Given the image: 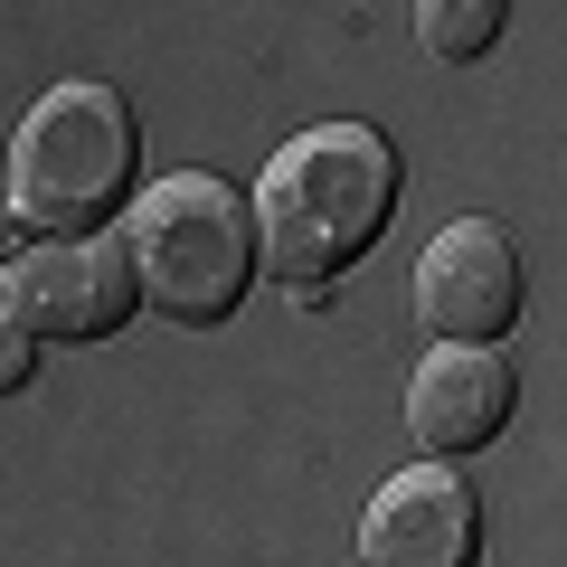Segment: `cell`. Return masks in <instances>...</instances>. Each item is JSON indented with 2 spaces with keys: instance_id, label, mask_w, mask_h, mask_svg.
<instances>
[{
  "instance_id": "cell-1",
  "label": "cell",
  "mask_w": 567,
  "mask_h": 567,
  "mask_svg": "<svg viewBox=\"0 0 567 567\" xmlns=\"http://www.w3.org/2000/svg\"><path fill=\"white\" fill-rule=\"evenodd\" d=\"M246 218H256V265L284 275V293L341 284L398 218V152L379 123H312L265 162Z\"/></svg>"
},
{
  "instance_id": "cell-2",
  "label": "cell",
  "mask_w": 567,
  "mask_h": 567,
  "mask_svg": "<svg viewBox=\"0 0 567 567\" xmlns=\"http://www.w3.org/2000/svg\"><path fill=\"white\" fill-rule=\"evenodd\" d=\"M123 265H133V293L162 322L218 331L246 312L256 293V218L218 171H162V181L133 199L123 218Z\"/></svg>"
},
{
  "instance_id": "cell-3",
  "label": "cell",
  "mask_w": 567,
  "mask_h": 567,
  "mask_svg": "<svg viewBox=\"0 0 567 567\" xmlns=\"http://www.w3.org/2000/svg\"><path fill=\"white\" fill-rule=\"evenodd\" d=\"M142 171V123L114 85L66 76L10 133V218L29 237H104Z\"/></svg>"
},
{
  "instance_id": "cell-4",
  "label": "cell",
  "mask_w": 567,
  "mask_h": 567,
  "mask_svg": "<svg viewBox=\"0 0 567 567\" xmlns=\"http://www.w3.org/2000/svg\"><path fill=\"white\" fill-rule=\"evenodd\" d=\"M133 265L123 237H39L10 275H0V312L29 341H114L133 322Z\"/></svg>"
},
{
  "instance_id": "cell-5",
  "label": "cell",
  "mask_w": 567,
  "mask_h": 567,
  "mask_svg": "<svg viewBox=\"0 0 567 567\" xmlns=\"http://www.w3.org/2000/svg\"><path fill=\"white\" fill-rule=\"evenodd\" d=\"M416 312L435 341H464V350H492L511 322H520V256L492 218H454L445 237L425 246L416 265Z\"/></svg>"
},
{
  "instance_id": "cell-6",
  "label": "cell",
  "mask_w": 567,
  "mask_h": 567,
  "mask_svg": "<svg viewBox=\"0 0 567 567\" xmlns=\"http://www.w3.org/2000/svg\"><path fill=\"white\" fill-rule=\"evenodd\" d=\"M369 567H473L483 558V502L454 464H406L360 511Z\"/></svg>"
},
{
  "instance_id": "cell-7",
  "label": "cell",
  "mask_w": 567,
  "mask_h": 567,
  "mask_svg": "<svg viewBox=\"0 0 567 567\" xmlns=\"http://www.w3.org/2000/svg\"><path fill=\"white\" fill-rule=\"evenodd\" d=\"M511 406H520V379H511L502 350L435 341L416 360V379H406V435H416L425 464H454V454H483L502 435Z\"/></svg>"
},
{
  "instance_id": "cell-8",
  "label": "cell",
  "mask_w": 567,
  "mask_h": 567,
  "mask_svg": "<svg viewBox=\"0 0 567 567\" xmlns=\"http://www.w3.org/2000/svg\"><path fill=\"white\" fill-rule=\"evenodd\" d=\"M502 0H425L416 10V39H425V58H445V66H473L492 39H502Z\"/></svg>"
},
{
  "instance_id": "cell-9",
  "label": "cell",
  "mask_w": 567,
  "mask_h": 567,
  "mask_svg": "<svg viewBox=\"0 0 567 567\" xmlns=\"http://www.w3.org/2000/svg\"><path fill=\"white\" fill-rule=\"evenodd\" d=\"M29 369H39V341H29L10 312H0V398H20L29 388Z\"/></svg>"
},
{
  "instance_id": "cell-10",
  "label": "cell",
  "mask_w": 567,
  "mask_h": 567,
  "mask_svg": "<svg viewBox=\"0 0 567 567\" xmlns=\"http://www.w3.org/2000/svg\"><path fill=\"white\" fill-rule=\"evenodd\" d=\"M20 256H29V227L10 218V208H0V275H10V265H20Z\"/></svg>"
}]
</instances>
